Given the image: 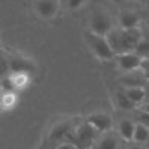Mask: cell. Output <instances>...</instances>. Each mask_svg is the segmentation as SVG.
<instances>
[{
	"label": "cell",
	"instance_id": "cell-29",
	"mask_svg": "<svg viewBox=\"0 0 149 149\" xmlns=\"http://www.w3.org/2000/svg\"><path fill=\"white\" fill-rule=\"evenodd\" d=\"M137 2H142V3H145V2H148V0H137Z\"/></svg>",
	"mask_w": 149,
	"mask_h": 149
},
{
	"label": "cell",
	"instance_id": "cell-4",
	"mask_svg": "<svg viewBox=\"0 0 149 149\" xmlns=\"http://www.w3.org/2000/svg\"><path fill=\"white\" fill-rule=\"evenodd\" d=\"M112 30V22L104 10H97L91 17V31L98 36H106Z\"/></svg>",
	"mask_w": 149,
	"mask_h": 149
},
{
	"label": "cell",
	"instance_id": "cell-11",
	"mask_svg": "<svg viewBox=\"0 0 149 149\" xmlns=\"http://www.w3.org/2000/svg\"><path fill=\"white\" fill-rule=\"evenodd\" d=\"M124 94L133 104H140L145 100V88L143 86H128L124 90Z\"/></svg>",
	"mask_w": 149,
	"mask_h": 149
},
{
	"label": "cell",
	"instance_id": "cell-10",
	"mask_svg": "<svg viewBox=\"0 0 149 149\" xmlns=\"http://www.w3.org/2000/svg\"><path fill=\"white\" fill-rule=\"evenodd\" d=\"M140 18L134 14L133 10H124L119 15V24L122 30H130V29H136L139 24Z\"/></svg>",
	"mask_w": 149,
	"mask_h": 149
},
{
	"label": "cell",
	"instance_id": "cell-13",
	"mask_svg": "<svg viewBox=\"0 0 149 149\" xmlns=\"http://www.w3.org/2000/svg\"><path fill=\"white\" fill-rule=\"evenodd\" d=\"M95 149H119V140L115 134H104L98 140Z\"/></svg>",
	"mask_w": 149,
	"mask_h": 149
},
{
	"label": "cell",
	"instance_id": "cell-2",
	"mask_svg": "<svg viewBox=\"0 0 149 149\" xmlns=\"http://www.w3.org/2000/svg\"><path fill=\"white\" fill-rule=\"evenodd\" d=\"M95 136H97V131L88 122H84L73 128V131L67 136L66 142L74 145L78 149H91L95 142Z\"/></svg>",
	"mask_w": 149,
	"mask_h": 149
},
{
	"label": "cell",
	"instance_id": "cell-23",
	"mask_svg": "<svg viewBox=\"0 0 149 149\" xmlns=\"http://www.w3.org/2000/svg\"><path fill=\"white\" fill-rule=\"evenodd\" d=\"M82 3H84V0H69L70 9H78V8L82 6Z\"/></svg>",
	"mask_w": 149,
	"mask_h": 149
},
{
	"label": "cell",
	"instance_id": "cell-20",
	"mask_svg": "<svg viewBox=\"0 0 149 149\" xmlns=\"http://www.w3.org/2000/svg\"><path fill=\"white\" fill-rule=\"evenodd\" d=\"M15 103V95L12 94V93H5L3 98H2V102H0V104H2V107H9Z\"/></svg>",
	"mask_w": 149,
	"mask_h": 149
},
{
	"label": "cell",
	"instance_id": "cell-18",
	"mask_svg": "<svg viewBox=\"0 0 149 149\" xmlns=\"http://www.w3.org/2000/svg\"><path fill=\"white\" fill-rule=\"evenodd\" d=\"M0 90L5 91V93H12L15 90V85H14V81H12L10 76H5L0 79Z\"/></svg>",
	"mask_w": 149,
	"mask_h": 149
},
{
	"label": "cell",
	"instance_id": "cell-15",
	"mask_svg": "<svg viewBox=\"0 0 149 149\" xmlns=\"http://www.w3.org/2000/svg\"><path fill=\"white\" fill-rule=\"evenodd\" d=\"M136 55H139L142 60L143 58H149V40L146 39H142L137 45H136L134 51H133Z\"/></svg>",
	"mask_w": 149,
	"mask_h": 149
},
{
	"label": "cell",
	"instance_id": "cell-1",
	"mask_svg": "<svg viewBox=\"0 0 149 149\" xmlns=\"http://www.w3.org/2000/svg\"><path fill=\"white\" fill-rule=\"evenodd\" d=\"M106 40L115 55L133 52L136 45H137L143 37L142 31L136 27L130 30H122V29H112L106 36Z\"/></svg>",
	"mask_w": 149,
	"mask_h": 149
},
{
	"label": "cell",
	"instance_id": "cell-30",
	"mask_svg": "<svg viewBox=\"0 0 149 149\" xmlns=\"http://www.w3.org/2000/svg\"><path fill=\"white\" fill-rule=\"evenodd\" d=\"M2 109H3V107H2V104H0V112H2Z\"/></svg>",
	"mask_w": 149,
	"mask_h": 149
},
{
	"label": "cell",
	"instance_id": "cell-6",
	"mask_svg": "<svg viewBox=\"0 0 149 149\" xmlns=\"http://www.w3.org/2000/svg\"><path fill=\"white\" fill-rule=\"evenodd\" d=\"M86 122H88L97 133H107L112 128V125H113L110 116L106 115V113H91L88 116V119H86Z\"/></svg>",
	"mask_w": 149,
	"mask_h": 149
},
{
	"label": "cell",
	"instance_id": "cell-24",
	"mask_svg": "<svg viewBox=\"0 0 149 149\" xmlns=\"http://www.w3.org/2000/svg\"><path fill=\"white\" fill-rule=\"evenodd\" d=\"M57 149H78L74 145H72V143H67V142H64V143H61V145H58L57 146Z\"/></svg>",
	"mask_w": 149,
	"mask_h": 149
},
{
	"label": "cell",
	"instance_id": "cell-22",
	"mask_svg": "<svg viewBox=\"0 0 149 149\" xmlns=\"http://www.w3.org/2000/svg\"><path fill=\"white\" fill-rule=\"evenodd\" d=\"M137 119H139V124L140 125H145L149 128V113H146V112L140 110L139 113H137Z\"/></svg>",
	"mask_w": 149,
	"mask_h": 149
},
{
	"label": "cell",
	"instance_id": "cell-28",
	"mask_svg": "<svg viewBox=\"0 0 149 149\" xmlns=\"http://www.w3.org/2000/svg\"><path fill=\"white\" fill-rule=\"evenodd\" d=\"M112 2H115V3H121V2H124V0H112Z\"/></svg>",
	"mask_w": 149,
	"mask_h": 149
},
{
	"label": "cell",
	"instance_id": "cell-3",
	"mask_svg": "<svg viewBox=\"0 0 149 149\" xmlns=\"http://www.w3.org/2000/svg\"><path fill=\"white\" fill-rule=\"evenodd\" d=\"M84 37H85L86 43H88V46L91 48V51L100 60H112L115 57V54L112 52V49H110L104 36L94 34L93 31H85Z\"/></svg>",
	"mask_w": 149,
	"mask_h": 149
},
{
	"label": "cell",
	"instance_id": "cell-31",
	"mask_svg": "<svg viewBox=\"0 0 149 149\" xmlns=\"http://www.w3.org/2000/svg\"><path fill=\"white\" fill-rule=\"evenodd\" d=\"M0 93H2V90H0Z\"/></svg>",
	"mask_w": 149,
	"mask_h": 149
},
{
	"label": "cell",
	"instance_id": "cell-14",
	"mask_svg": "<svg viewBox=\"0 0 149 149\" xmlns=\"http://www.w3.org/2000/svg\"><path fill=\"white\" fill-rule=\"evenodd\" d=\"M133 142L139 143V145H145L149 142V128L140 124L134 125V133H133Z\"/></svg>",
	"mask_w": 149,
	"mask_h": 149
},
{
	"label": "cell",
	"instance_id": "cell-17",
	"mask_svg": "<svg viewBox=\"0 0 149 149\" xmlns=\"http://www.w3.org/2000/svg\"><path fill=\"white\" fill-rule=\"evenodd\" d=\"M12 81H14L15 90L17 88H24L29 84V74L27 73H14V76H10Z\"/></svg>",
	"mask_w": 149,
	"mask_h": 149
},
{
	"label": "cell",
	"instance_id": "cell-7",
	"mask_svg": "<svg viewBox=\"0 0 149 149\" xmlns=\"http://www.w3.org/2000/svg\"><path fill=\"white\" fill-rule=\"evenodd\" d=\"M60 8L58 0H36V12L42 18L51 19L57 15Z\"/></svg>",
	"mask_w": 149,
	"mask_h": 149
},
{
	"label": "cell",
	"instance_id": "cell-12",
	"mask_svg": "<svg viewBox=\"0 0 149 149\" xmlns=\"http://www.w3.org/2000/svg\"><path fill=\"white\" fill-rule=\"evenodd\" d=\"M134 125L136 124L131 119H122L118 125V133L124 140H133V133H134Z\"/></svg>",
	"mask_w": 149,
	"mask_h": 149
},
{
	"label": "cell",
	"instance_id": "cell-16",
	"mask_svg": "<svg viewBox=\"0 0 149 149\" xmlns=\"http://www.w3.org/2000/svg\"><path fill=\"white\" fill-rule=\"evenodd\" d=\"M116 103H118V106H119L121 109H124V110H131V109L134 107V104L127 98V95L124 94V91H118V93H116Z\"/></svg>",
	"mask_w": 149,
	"mask_h": 149
},
{
	"label": "cell",
	"instance_id": "cell-5",
	"mask_svg": "<svg viewBox=\"0 0 149 149\" xmlns=\"http://www.w3.org/2000/svg\"><path fill=\"white\" fill-rule=\"evenodd\" d=\"M116 61H118L119 69L124 70V72H134V70H137L143 66V60L139 55H136L134 52L116 55Z\"/></svg>",
	"mask_w": 149,
	"mask_h": 149
},
{
	"label": "cell",
	"instance_id": "cell-19",
	"mask_svg": "<svg viewBox=\"0 0 149 149\" xmlns=\"http://www.w3.org/2000/svg\"><path fill=\"white\" fill-rule=\"evenodd\" d=\"M8 73H9V61H8V57L0 52V79L8 76Z\"/></svg>",
	"mask_w": 149,
	"mask_h": 149
},
{
	"label": "cell",
	"instance_id": "cell-21",
	"mask_svg": "<svg viewBox=\"0 0 149 149\" xmlns=\"http://www.w3.org/2000/svg\"><path fill=\"white\" fill-rule=\"evenodd\" d=\"M124 82H125L127 88H128V86H143V79L142 78H137V76L127 78V79H124Z\"/></svg>",
	"mask_w": 149,
	"mask_h": 149
},
{
	"label": "cell",
	"instance_id": "cell-9",
	"mask_svg": "<svg viewBox=\"0 0 149 149\" xmlns=\"http://www.w3.org/2000/svg\"><path fill=\"white\" fill-rule=\"evenodd\" d=\"M76 127L72 121H67V122H60L51 130L49 133V139L51 140H66L67 136L73 131V128Z\"/></svg>",
	"mask_w": 149,
	"mask_h": 149
},
{
	"label": "cell",
	"instance_id": "cell-8",
	"mask_svg": "<svg viewBox=\"0 0 149 149\" xmlns=\"http://www.w3.org/2000/svg\"><path fill=\"white\" fill-rule=\"evenodd\" d=\"M9 72L12 73H30L34 70V64L30 60L22 57H9Z\"/></svg>",
	"mask_w": 149,
	"mask_h": 149
},
{
	"label": "cell",
	"instance_id": "cell-25",
	"mask_svg": "<svg viewBox=\"0 0 149 149\" xmlns=\"http://www.w3.org/2000/svg\"><path fill=\"white\" fill-rule=\"evenodd\" d=\"M140 110H143V112H146V113H149V103H146V104H145Z\"/></svg>",
	"mask_w": 149,
	"mask_h": 149
},
{
	"label": "cell",
	"instance_id": "cell-26",
	"mask_svg": "<svg viewBox=\"0 0 149 149\" xmlns=\"http://www.w3.org/2000/svg\"><path fill=\"white\" fill-rule=\"evenodd\" d=\"M128 149H146V148H143V146L137 145V146H131V148H128Z\"/></svg>",
	"mask_w": 149,
	"mask_h": 149
},
{
	"label": "cell",
	"instance_id": "cell-32",
	"mask_svg": "<svg viewBox=\"0 0 149 149\" xmlns=\"http://www.w3.org/2000/svg\"><path fill=\"white\" fill-rule=\"evenodd\" d=\"M91 149H93V148H91Z\"/></svg>",
	"mask_w": 149,
	"mask_h": 149
},
{
	"label": "cell",
	"instance_id": "cell-27",
	"mask_svg": "<svg viewBox=\"0 0 149 149\" xmlns=\"http://www.w3.org/2000/svg\"><path fill=\"white\" fill-rule=\"evenodd\" d=\"M145 98H148V100H149V88L145 90Z\"/></svg>",
	"mask_w": 149,
	"mask_h": 149
}]
</instances>
